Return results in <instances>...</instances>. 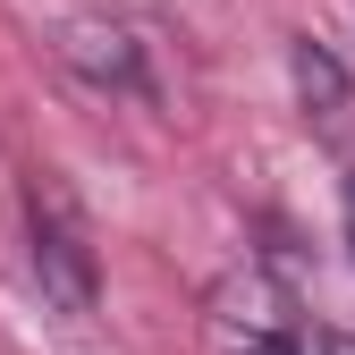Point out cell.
I'll list each match as a JSON object with an SVG mask.
<instances>
[{
    "label": "cell",
    "mask_w": 355,
    "mask_h": 355,
    "mask_svg": "<svg viewBox=\"0 0 355 355\" xmlns=\"http://www.w3.org/2000/svg\"><path fill=\"white\" fill-rule=\"evenodd\" d=\"M26 254H34V279H42V296H51L68 322H94V304H102L94 229H85L76 195L60 187L51 169H34V178H26Z\"/></svg>",
    "instance_id": "1"
},
{
    "label": "cell",
    "mask_w": 355,
    "mask_h": 355,
    "mask_svg": "<svg viewBox=\"0 0 355 355\" xmlns=\"http://www.w3.org/2000/svg\"><path fill=\"white\" fill-rule=\"evenodd\" d=\"M211 355H254V347H288L296 338V304L279 279H262V271H237V279H220L211 288Z\"/></svg>",
    "instance_id": "2"
},
{
    "label": "cell",
    "mask_w": 355,
    "mask_h": 355,
    "mask_svg": "<svg viewBox=\"0 0 355 355\" xmlns=\"http://www.w3.org/2000/svg\"><path fill=\"white\" fill-rule=\"evenodd\" d=\"M60 60L94 85V94H153V76H144V42L127 34L119 17H102V9H85V17L60 26Z\"/></svg>",
    "instance_id": "3"
},
{
    "label": "cell",
    "mask_w": 355,
    "mask_h": 355,
    "mask_svg": "<svg viewBox=\"0 0 355 355\" xmlns=\"http://www.w3.org/2000/svg\"><path fill=\"white\" fill-rule=\"evenodd\" d=\"M288 68H296V102H304V119H322V127H330V119L347 110V68L322 51L313 34H296V42H288Z\"/></svg>",
    "instance_id": "4"
},
{
    "label": "cell",
    "mask_w": 355,
    "mask_h": 355,
    "mask_svg": "<svg viewBox=\"0 0 355 355\" xmlns=\"http://www.w3.org/2000/svg\"><path fill=\"white\" fill-rule=\"evenodd\" d=\"M347 245H355V178H347Z\"/></svg>",
    "instance_id": "5"
},
{
    "label": "cell",
    "mask_w": 355,
    "mask_h": 355,
    "mask_svg": "<svg viewBox=\"0 0 355 355\" xmlns=\"http://www.w3.org/2000/svg\"><path fill=\"white\" fill-rule=\"evenodd\" d=\"M254 355H304V338H288V347H254Z\"/></svg>",
    "instance_id": "6"
},
{
    "label": "cell",
    "mask_w": 355,
    "mask_h": 355,
    "mask_svg": "<svg viewBox=\"0 0 355 355\" xmlns=\"http://www.w3.org/2000/svg\"><path fill=\"white\" fill-rule=\"evenodd\" d=\"M338 355H355V338H338Z\"/></svg>",
    "instance_id": "7"
}]
</instances>
